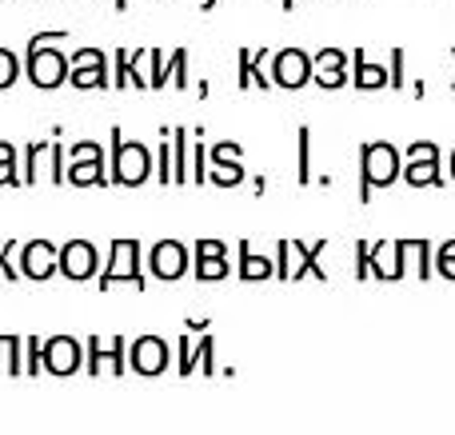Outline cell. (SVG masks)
I'll use <instances>...</instances> for the list:
<instances>
[{
    "label": "cell",
    "instance_id": "1",
    "mask_svg": "<svg viewBox=\"0 0 455 435\" xmlns=\"http://www.w3.org/2000/svg\"><path fill=\"white\" fill-rule=\"evenodd\" d=\"M148 180V148L136 140H120V124L112 128V184L140 188Z\"/></svg>",
    "mask_w": 455,
    "mask_h": 435
},
{
    "label": "cell",
    "instance_id": "2",
    "mask_svg": "<svg viewBox=\"0 0 455 435\" xmlns=\"http://www.w3.org/2000/svg\"><path fill=\"white\" fill-rule=\"evenodd\" d=\"M24 76L32 80L36 88H60L64 80H72V60H64L60 48H44V44H28L24 52Z\"/></svg>",
    "mask_w": 455,
    "mask_h": 435
},
{
    "label": "cell",
    "instance_id": "3",
    "mask_svg": "<svg viewBox=\"0 0 455 435\" xmlns=\"http://www.w3.org/2000/svg\"><path fill=\"white\" fill-rule=\"evenodd\" d=\"M395 168H400V160H395L392 144H363L360 148V204H368L371 200V184H392L395 180Z\"/></svg>",
    "mask_w": 455,
    "mask_h": 435
},
{
    "label": "cell",
    "instance_id": "4",
    "mask_svg": "<svg viewBox=\"0 0 455 435\" xmlns=\"http://www.w3.org/2000/svg\"><path fill=\"white\" fill-rule=\"evenodd\" d=\"M136 260H140V244H136V240H112L108 268H104V276H100V292H108L116 280L144 292V276H140V268H136Z\"/></svg>",
    "mask_w": 455,
    "mask_h": 435
},
{
    "label": "cell",
    "instance_id": "5",
    "mask_svg": "<svg viewBox=\"0 0 455 435\" xmlns=\"http://www.w3.org/2000/svg\"><path fill=\"white\" fill-rule=\"evenodd\" d=\"M76 160L68 164V180L76 184V188H108L112 184V176H104L100 168H104V152H100V144H92V140H80L76 148Z\"/></svg>",
    "mask_w": 455,
    "mask_h": 435
},
{
    "label": "cell",
    "instance_id": "6",
    "mask_svg": "<svg viewBox=\"0 0 455 435\" xmlns=\"http://www.w3.org/2000/svg\"><path fill=\"white\" fill-rule=\"evenodd\" d=\"M72 88H80V92H100V88H108V64H104V52L100 48H76L72 52Z\"/></svg>",
    "mask_w": 455,
    "mask_h": 435
},
{
    "label": "cell",
    "instance_id": "7",
    "mask_svg": "<svg viewBox=\"0 0 455 435\" xmlns=\"http://www.w3.org/2000/svg\"><path fill=\"white\" fill-rule=\"evenodd\" d=\"M312 76H315V64H312V56L299 52V48H280V52L272 56V84L304 88Z\"/></svg>",
    "mask_w": 455,
    "mask_h": 435
},
{
    "label": "cell",
    "instance_id": "8",
    "mask_svg": "<svg viewBox=\"0 0 455 435\" xmlns=\"http://www.w3.org/2000/svg\"><path fill=\"white\" fill-rule=\"evenodd\" d=\"M100 272V256H96V248L88 244V240H68V244L60 248V276L68 280H88Z\"/></svg>",
    "mask_w": 455,
    "mask_h": 435
},
{
    "label": "cell",
    "instance_id": "9",
    "mask_svg": "<svg viewBox=\"0 0 455 435\" xmlns=\"http://www.w3.org/2000/svg\"><path fill=\"white\" fill-rule=\"evenodd\" d=\"M243 176H248V168L240 164V144L220 140L212 148V176H208V180H212L216 188H235Z\"/></svg>",
    "mask_w": 455,
    "mask_h": 435
},
{
    "label": "cell",
    "instance_id": "10",
    "mask_svg": "<svg viewBox=\"0 0 455 435\" xmlns=\"http://www.w3.org/2000/svg\"><path fill=\"white\" fill-rule=\"evenodd\" d=\"M315 64V84L328 88V92H336V88H344L347 80H352V72H347V64H352V56H344L339 48H320V52L312 56Z\"/></svg>",
    "mask_w": 455,
    "mask_h": 435
},
{
    "label": "cell",
    "instance_id": "11",
    "mask_svg": "<svg viewBox=\"0 0 455 435\" xmlns=\"http://www.w3.org/2000/svg\"><path fill=\"white\" fill-rule=\"evenodd\" d=\"M148 268H152V276H160V280H180L184 272L192 268V256L184 252V244H176V240H160V244H152Z\"/></svg>",
    "mask_w": 455,
    "mask_h": 435
},
{
    "label": "cell",
    "instance_id": "12",
    "mask_svg": "<svg viewBox=\"0 0 455 435\" xmlns=\"http://www.w3.org/2000/svg\"><path fill=\"white\" fill-rule=\"evenodd\" d=\"M52 272H60V252L48 240H28L20 256V276L28 280H48Z\"/></svg>",
    "mask_w": 455,
    "mask_h": 435
},
{
    "label": "cell",
    "instance_id": "13",
    "mask_svg": "<svg viewBox=\"0 0 455 435\" xmlns=\"http://www.w3.org/2000/svg\"><path fill=\"white\" fill-rule=\"evenodd\" d=\"M196 280L212 284V280H224L228 276V260H224V244L220 240H200L196 244Z\"/></svg>",
    "mask_w": 455,
    "mask_h": 435
},
{
    "label": "cell",
    "instance_id": "14",
    "mask_svg": "<svg viewBox=\"0 0 455 435\" xmlns=\"http://www.w3.org/2000/svg\"><path fill=\"white\" fill-rule=\"evenodd\" d=\"M148 52H152V48H132V52H124V48H120V52H116V72H112V84H116L120 92H124L128 84H136L140 92H148V80L136 72V64H140Z\"/></svg>",
    "mask_w": 455,
    "mask_h": 435
},
{
    "label": "cell",
    "instance_id": "15",
    "mask_svg": "<svg viewBox=\"0 0 455 435\" xmlns=\"http://www.w3.org/2000/svg\"><path fill=\"white\" fill-rule=\"evenodd\" d=\"M275 52H267V48H259V52H248V48H240V92H248V84H259V88H272V76H264L259 72V64L272 60Z\"/></svg>",
    "mask_w": 455,
    "mask_h": 435
},
{
    "label": "cell",
    "instance_id": "16",
    "mask_svg": "<svg viewBox=\"0 0 455 435\" xmlns=\"http://www.w3.org/2000/svg\"><path fill=\"white\" fill-rule=\"evenodd\" d=\"M352 84L360 88V92H371V88H384V84H392V72H384L376 64V68H371L368 60H363V48H355L352 52Z\"/></svg>",
    "mask_w": 455,
    "mask_h": 435
},
{
    "label": "cell",
    "instance_id": "17",
    "mask_svg": "<svg viewBox=\"0 0 455 435\" xmlns=\"http://www.w3.org/2000/svg\"><path fill=\"white\" fill-rule=\"evenodd\" d=\"M132 360H136V372L160 376V372H164L168 352H164V344H160V340H140V344L132 348Z\"/></svg>",
    "mask_w": 455,
    "mask_h": 435
},
{
    "label": "cell",
    "instance_id": "18",
    "mask_svg": "<svg viewBox=\"0 0 455 435\" xmlns=\"http://www.w3.org/2000/svg\"><path fill=\"white\" fill-rule=\"evenodd\" d=\"M240 276H243V280H264V276H272V260H264V256L248 252V240L240 244Z\"/></svg>",
    "mask_w": 455,
    "mask_h": 435
},
{
    "label": "cell",
    "instance_id": "19",
    "mask_svg": "<svg viewBox=\"0 0 455 435\" xmlns=\"http://www.w3.org/2000/svg\"><path fill=\"white\" fill-rule=\"evenodd\" d=\"M299 168H296V180H299V188H307L312 184V128L307 124H299Z\"/></svg>",
    "mask_w": 455,
    "mask_h": 435
},
{
    "label": "cell",
    "instance_id": "20",
    "mask_svg": "<svg viewBox=\"0 0 455 435\" xmlns=\"http://www.w3.org/2000/svg\"><path fill=\"white\" fill-rule=\"evenodd\" d=\"M184 128H172V160H176V184H188L192 172H188V144H184Z\"/></svg>",
    "mask_w": 455,
    "mask_h": 435
},
{
    "label": "cell",
    "instance_id": "21",
    "mask_svg": "<svg viewBox=\"0 0 455 435\" xmlns=\"http://www.w3.org/2000/svg\"><path fill=\"white\" fill-rule=\"evenodd\" d=\"M435 168H440V160H435V148L427 152V160L424 164H408V184H440V172H435Z\"/></svg>",
    "mask_w": 455,
    "mask_h": 435
},
{
    "label": "cell",
    "instance_id": "22",
    "mask_svg": "<svg viewBox=\"0 0 455 435\" xmlns=\"http://www.w3.org/2000/svg\"><path fill=\"white\" fill-rule=\"evenodd\" d=\"M168 76H176V88H188V48H176L172 52V64H168Z\"/></svg>",
    "mask_w": 455,
    "mask_h": 435
},
{
    "label": "cell",
    "instance_id": "23",
    "mask_svg": "<svg viewBox=\"0 0 455 435\" xmlns=\"http://www.w3.org/2000/svg\"><path fill=\"white\" fill-rule=\"evenodd\" d=\"M16 76H20V64H16V56L8 52V48H0V88H12Z\"/></svg>",
    "mask_w": 455,
    "mask_h": 435
},
{
    "label": "cell",
    "instance_id": "24",
    "mask_svg": "<svg viewBox=\"0 0 455 435\" xmlns=\"http://www.w3.org/2000/svg\"><path fill=\"white\" fill-rule=\"evenodd\" d=\"M291 244H296V240H291ZM323 244H328V240H315L312 248L296 244L299 252H304V272H315V276H320V280H323V268H320V252H323Z\"/></svg>",
    "mask_w": 455,
    "mask_h": 435
},
{
    "label": "cell",
    "instance_id": "25",
    "mask_svg": "<svg viewBox=\"0 0 455 435\" xmlns=\"http://www.w3.org/2000/svg\"><path fill=\"white\" fill-rule=\"evenodd\" d=\"M196 356H200V360H208V356H212V340H200ZM192 364H196V360H192V348H188V340H180V372H192Z\"/></svg>",
    "mask_w": 455,
    "mask_h": 435
},
{
    "label": "cell",
    "instance_id": "26",
    "mask_svg": "<svg viewBox=\"0 0 455 435\" xmlns=\"http://www.w3.org/2000/svg\"><path fill=\"white\" fill-rule=\"evenodd\" d=\"M44 148H52V144L36 140V144H28V152H24V188L36 180V172H32V168H36V160H40V152H44Z\"/></svg>",
    "mask_w": 455,
    "mask_h": 435
},
{
    "label": "cell",
    "instance_id": "27",
    "mask_svg": "<svg viewBox=\"0 0 455 435\" xmlns=\"http://www.w3.org/2000/svg\"><path fill=\"white\" fill-rule=\"evenodd\" d=\"M168 84V64H164V52L160 48H152V92H160V88Z\"/></svg>",
    "mask_w": 455,
    "mask_h": 435
},
{
    "label": "cell",
    "instance_id": "28",
    "mask_svg": "<svg viewBox=\"0 0 455 435\" xmlns=\"http://www.w3.org/2000/svg\"><path fill=\"white\" fill-rule=\"evenodd\" d=\"M0 184H16V164H12V144L0 140Z\"/></svg>",
    "mask_w": 455,
    "mask_h": 435
},
{
    "label": "cell",
    "instance_id": "29",
    "mask_svg": "<svg viewBox=\"0 0 455 435\" xmlns=\"http://www.w3.org/2000/svg\"><path fill=\"white\" fill-rule=\"evenodd\" d=\"M48 152H52V184L60 188V184L68 180V172H64V144L52 140V148H48Z\"/></svg>",
    "mask_w": 455,
    "mask_h": 435
},
{
    "label": "cell",
    "instance_id": "30",
    "mask_svg": "<svg viewBox=\"0 0 455 435\" xmlns=\"http://www.w3.org/2000/svg\"><path fill=\"white\" fill-rule=\"evenodd\" d=\"M16 248H20V244H16V240H4V244H0V276H8V280H20V268H12V264H4L8 256L16 252Z\"/></svg>",
    "mask_w": 455,
    "mask_h": 435
},
{
    "label": "cell",
    "instance_id": "31",
    "mask_svg": "<svg viewBox=\"0 0 455 435\" xmlns=\"http://www.w3.org/2000/svg\"><path fill=\"white\" fill-rule=\"evenodd\" d=\"M392 88H403V48L392 52Z\"/></svg>",
    "mask_w": 455,
    "mask_h": 435
},
{
    "label": "cell",
    "instance_id": "32",
    "mask_svg": "<svg viewBox=\"0 0 455 435\" xmlns=\"http://www.w3.org/2000/svg\"><path fill=\"white\" fill-rule=\"evenodd\" d=\"M192 164H196V172H192V180H196V184H204L208 176H212V172H208V168H204V148H196V152H192Z\"/></svg>",
    "mask_w": 455,
    "mask_h": 435
},
{
    "label": "cell",
    "instance_id": "33",
    "mask_svg": "<svg viewBox=\"0 0 455 435\" xmlns=\"http://www.w3.org/2000/svg\"><path fill=\"white\" fill-rule=\"evenodd\" d=\"M216 8V0H200V12H212Z\"/></svg>",
    "mask_w": 455,
    "mask_h": 435
},
{
    "label": "cell",
    "instance_id": "34",
    "mask_svg": "<svg viewBox=\"0 0 455 435\" xmlns=\"http://www.w3.org/2000/svg\"><path fill=\"white\" fill-rule=\"evenodd\" d=\"M112 8H116V12H128V0H112Z\"/></svg>",
    "mask_w": 455,
    "mask_h": 435
},
{
    "label": "cell",
    "instance_id": "35",
    "mask_svg": "<svg viewBox=\"0 0 455 435\" xmlns=\"http://www.w3.org/2000/svg\"><path fill=\"white\" fill-rule=\"evenodd\" d=\"M280 8H283V12H291V8H296V0H280Z\"/></svg>",
    "mask_w": 455,
    "mask_h": 435
}]
</instances>
